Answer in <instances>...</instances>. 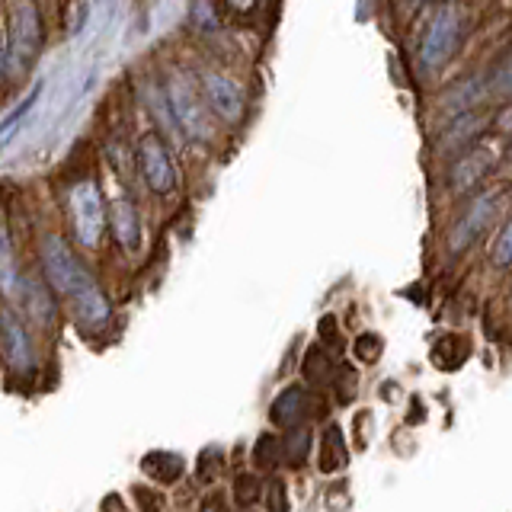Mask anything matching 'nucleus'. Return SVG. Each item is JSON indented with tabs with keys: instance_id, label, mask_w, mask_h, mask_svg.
<instances>
[{
	"instance_id": "obj_1",
	"label": "nucleus",
	"mask_w": 512,
	"mask_h": 512,
	"mask_svg": "<svg viewBox=\"0 0 512 512\" xmlns=\"http://www.w3.org/2000/svg\"><path fill=\"white\" fill-rule=\"evenodd\" d=\"M39 256H42V269H45V279L48 285L55 288L58 295L64 298H74L84 292L87 285H93L96 279L84 269V263L77 260L74 250L64 244L58 234H45L42 237V247H39Z\"/></svg>"
},
{
	"instance_id": "obj_2",
	"label": "nucleus",
	"mask_w": 512,
	"mask_h": 512,
	"mask_svg": "<svg viewBox=\"0 0 512 512\" xmlns=\"http://www.w3.org/2000/svg\"><path fill=\"white\" fill-rule=\"evenodd\" d=\"M167 106L173 112L176 128L192 138V141H208L212 138V119H208V103H202V96L192 90L186 77H170L167 80Z\"/></svg>"
},
{
	"instance_id": "obj_3",
	"label": "nucleus",
	"mask_w": 512,
	"mask_h": 512,
	"mask_svg": "<svg viewBox=\"0 0 512 512\" xmlns=\"http://www.w3.org/2000/svg\"><path fill=\"white\" fill-rule=\"evenodd\" d=\"M106 205H103V192L93 180H80L71 189V228L77 234L80 247H96L106 228Z\"/></svg>"
},
{
	"instance_id": "obj_4",
	"label": "nucleus",
	"mask_w": 512,
	"mask_h": 512,
	"mask_svg": "<svg viewBox=\"0 0 512 512\" xmlns=\"http://www.w3.org/2000/svg\"><path fill=\"white\" fill-rule=\"evenodd\" d=\"M42 48V20H39V10L32 0H20L13 7L10 16V42H7V52H10V68L13 71H23L32 64V58L39 55Z\"/></svg>"
},
{
	"instance_id": "obj_5",
	"label": "nucleus",
	"mask_w": 512,
	"mask_h": 512,
	"mask_svg": "<svg viewBox=\"0 0 512 512\" xmlns=\"http://www.w3.org/2000/svg\"><path fill=\"white\" fill-rule=\"evenodd\" d=\"M458 39H461V13H458V7L448 4L432 16V23L423 36V45H420V64L426 71H439L442 64L455 55Z\"/></svg>"
},
{
	"instance_id": "obj_6",
	"label": "nucleus",
	"mask_w": 512,
	"mask_h": 512,
	"mask_svg": "<svg viewBox=\"0 0 512 512\" xmlns=\"http://www.w3.org/2000/svg\"><path fill=\"white\" fill-rule=\"evenodd\" d=\"M138 170H141V180L148 183V189L157 192V196H167V192L176 189L173 157L167 151L164 138L154 132L138 141Z\"/></svg>"
},
{
	"instance_id": "obj_7",
	"label": "nucleus",
	"mask_w": 512,
	"mask_h": 512,
	"mask_svg": "<svg viewBox=\"0 0 512 512\" xmlns=\"http://www.w3.org/2000/svg\"><path fill=\"white\" fill-rule=\"evenodd\" d=\"M199 84H202V96H205L208 109H212L218 119L231 122V125L244 119V90H240L234 77H228L224 71L205 68L199 74Z\"/></svg>"
},
{
	"instance_id": "obj_8",
	"label": "nucleus",
	"mask_w": 512,
	"mask_h": 512,
	"mask_svg": "<svg viewBox=\"0 0 512 512\" xmlns=\"http://www.w3.org/2000/svg\"><path fill=\"white\" fill-rule=\"evenodd\" d=\"M493 164H496V144H490V141L471 144V148L455 160L452 176H448V180H452V189L464 192V189L477 186L493 170Z\"/></svg>"
},
{
	"instance_id": "obj_9",
	"label": "nucleus",
	"mask_w": 512,
	"mask_h": 512,
	"mask_svg": "<svg viewBox=\"0 0 512 512\" xmlns=\"http://www.w3.org/2000/svg\"><path fill=\"white\" fill-rule=\"evenodd\" d=\"M0 346H4V356H7V362L16 368V372H29V368L36 365L26 324L13 311L0 314Z\"/></svg>"
},
{
	"instance_id": "obj_10",
	"label": "nucleus",
	"mask_w": 512,
	"mask_h": 512,
	"mask_svg": "<svg viewBox=\"0 0 512 512\" xmlns=\"http://www.w3.org/2000/svg\"><path fill=\"white\" fill-rule=\"evenodd\" d=\"M493 212H496V199L493 196H480L471 208L468 215H461L458 224L452 228V234H448V247H452L455 253L464 250L468 244H474V240L487 231V224L493 221Z\"/></svg>"
},
{
	"instance_id": "obj_11",
	"label": "nucleus",
	"mask_w": 512,
	"mask_h": 512,
	"mask_svg": "<svg viewBox=\"0 0 512 512\" xmlns=\"http://www.w3.org/2000/svg\"><path fill=\"white\" fill-rule=\"evenodd\" d=\"M109 228L122 250L135 253L141 247V218L132 199H116L109 205Z\"/></svg>"
},
{
	"instance_id": "obj_12",
	"label": "nucleus",
	"mask_w": 512,
	"mask_h": 512,
	"mask_svg": "<svg viewBox=\"0 0 512 512\" xmlns=\"http://www.w3.org/2000/svg\"><path fill=\"white\" fill-rule=\"evenodd\" d=\"M311 407V394L301 388V384H288V388L272 400L269 407V420L276 426H288V429H298V423L308 416Z\"/></svg>"
},
{
	"instance_id": "obj_13",
	"label": "nucleus",
	"mask_w": 512,
	"mask_h": 512,
	"mask_svg": "<svg viewBox=\"0 0 512 512\" xmlns=\"http://www.w3.org/2000/svg\"><path fill=\"white\" fill-rule=\"evenodd\" d=\"M71 308H74V317L80 320V324L90 327V330L103 327L106 320H109V314H112L109 301H106V295L100 292V285H96V282L87 285L84 292L71 298Z\"/></svg>"
},
{
	"instance_id": "obj_14",
	"label": "nucleus",
	"mask_w": 512,
	"mask_h": 512,
	"mask_svg": "<svg viewBox=\"0 0 512 512\" xmlns=\"http://www.w3.org/2000/svg\"><path fill=\"white\" fill-rule=\"evenodd\" d=\"M349 464V452L343 445V432L336 423H330L324 429V436H320V448H317V468L324 474H333V471H343Z\"/></svg>"
},
{
	"instance_id": "obj_15",
	"label": "nucleus",
	"mask_w": 512,
	"mask_h": 512,
	"mask_svg": "<svg viewBox=\"0 0 512 512\" xmlns=\"http://www.w3.org/2000/svg\"><path fill=\"white\" fill-rule=\"evenodd\" d=\"M141 468L151 480H157V484L170 487V484H176V480L183 477L186 461L180 455H173V452H151V455H144Z\"/></svg>"
},
{
	"instance_id": "obj_16",
	"label": "nucleus",
	"mask_w": 512,
	"mask_h": 512,
	"mask_svg": "<svg viewBox=\"0 0 512 512\" xmlns=\"http://www.w3.org/2000/svg\"><path fill=\"white\" fill-rule=\"evenodd\" d=\"M23 288L26 292H20L23 304H26V314L36 320V324L48 327L55 320V304H52V295L45 292V288L39 282H32V279H23Z\"/></svg>"
},
{
	"instance_id": "obj_17",
	"label": "nucleus",
	"mask_w": 512,
	"mask_h": 512,
	"mask_svg": "<svg viewBox=\"0 0 512 512\" xmlns=\"http://www.w3.org/2000/svg\"><path fill=\"white\" fill-rule=\"evenodd\" d=\"M20 288H23V276H20V269H16L10 237L7 231H0V295L20 298Z\"/></svg>"
},
{
	"instance_id": "obj_18",
	"label": "nucleus",
	"mask_w": 512,
	"mask_h": 512,
	"mask_svg": "<svg viewBox=\"0 0 512 512\" xmlns=\"http://www.w3.org/2000/svg\"><path fill=\"white\" fill-rule=\"evenodd\" d=\"M282 455H285V445L272 436V432H263V436L256 439V445H253V468L263 471V474L276 471L282 464Z\"/></svg>"
},
{
	"instance_id": "obj_19",
	"label": "nucleus",
	"mask_w": 512,
	"mask_h": 512,
	"mask_svg": "<svg viewBox=\"0 0 512 512\" xmlns=\"http://www.w3.org/2000/svg\"><path fill=\"white\" fill-rule=\"evenodd\" d=\"M39 96H42V84H36L29 93H26V100L16 106V109H10L7 116H4V122H0V144H7L13 135H16V128H20L23 122H26V116L32 109H36V103H39Z\"/></svg>"
},
{
	"instance_id": "obj_20",
	"label": "nucleus",
	"mask_w": 512,
	"mask_h": 512,
	"mask_svg": "<svg viewBox=\"0 0 512 512\" xmlns=\"http://www.w3.org/2000/svg\"><path fill=\"white\" fill-rule=\"evenodd\" d=\"M263 493H266L263 477L256 471H244V474L234 477V500L240 506H253L256 500H263Z\"/></svg>"
},
{
	"instance_id": "obj_21",
	"label": "nucleus",
	"mask_w": 512,
	"mask_h": 512,
	"mask_svg": "<svg viewBox=\"0 0 512 512\" xmlns=\"http://www.w3.org/2000/svg\"><path fill=\"white\" fill-rule=\"evenodd\" d=\"M490 263L496 269H512V218L493 237V244H490Z\"/></svg>"
},
{
	"instance_id": "obj_22",
	"label": "nucleus",
	"mask_w": 512,
	"mask_h": 512,
	"mask_svg": "<svg viewBox=\"0 0 512 512\" xmlns=\"http://www.w3.org/2000/svg\"><path fill=\"white\" fill-rule=\"evenodd\" d=\"M263 506H266V512H288L292 509V503H288V484L282 477L269 480V487L263 493Z\"/></svg>"
},
{
	"instance_id": "obj_23",
	"label": "nucleus",
	"mask_w": 512,
	"mask_h": 512,
	"mask_svg": "<svg viewBox=\"0 0 512 512\" xmlns=\"http://www.w3.org/2000/svg\"><path fill=\"white\" fill-rule=\"evenodd\" d=\"M132 500H135L138 512H164V506H167L164 493L154 487H144V484L132 487Z\"/></svg>"
},
{
	"instance_id": "obj_24",
	"label": "nucleus",
	"mask_w": 512,
	"mask_h": 512,
	"mask_svg": "<svg viewBox=\"0 0 512 512\" xmlns=\"http://www.w3.org/2000/svg\"><path fill=\"white\" fill-rule=\"evenodd\" d=\"M221 468H224L221 448H205V452L199 455V480L202 484H212V480L221 474Z\"/></svg>"
},
{
	"instance_id": "obj_25",
	"label": "nucleus",
	"mask_w": 512,
	"mask_h": 512,
	"mask_svg": "<svg viewBox=\"0 0 512 512\" xmlns=\"http://www.w3.org/2000/svg\"><path fill=\"white\" fill-rule=\"evenodd\" d=\"M384 352V340L378 333H362L359 340H356V356L365 362V365H372V362H378V356Z\"/></svg>"
},
{
	"instance_id": "obj_26",
	"label": "nucleus",
	"mask_w": 512,
	"mask_h": 512,
	"mask_svg": "<svg viewBox=\"0 0 512 512\" xmlns=\"http://www.w3.org/2000/svg\"><path fill=\"white\" fill-rule=\"evenodd\" d=\"M308 378L317 384V388L320 384H327V378H330V359H327V352L317 349V346L308 352Z\"/></svg>"
},
{
	"instance_id": "obj_27",
	"label": "nucleus",
	"mask_w": 512,
	"mask_h": 512,
	"mask_svg": "<svg viewBox=\"0 0 512 512\" xmlns=\"http://www.w3.org/2000/svg\"><path fill=\"white\" fill-rule=\"evenodd\" d=\"M308 448H311V436H308V432H298L292 442H285V455L292 464H301L304 455H308Z\"/></svg>"
},
{
	"instance_id": "obj_28",
	"label": "nucleus",
	"mask_w": 512,
	"mask_h": 512,
	"mask_svg": "<svg viewBox=\"0 0 512 512\" xmlns=\"http://www.w3.org/2000/svg\"><path fill=\"white\" fill-rule=\"evenodd\" d=\"M196 512H231V503L221 490H212V493H205V500L199 503Z\"/></svg>"
},
{
	"instance_id": "obj_29",
	"label": "nucleus",
	"mask_w": 512,
	"mask_h": 512,
	"mask_svg": "<svg viewBox=\"0 0 512 512\" xmlns=\"http://www.w3.org/2000/svg\"><path fill=\"white\" fill-rule=\"evenodd\" d=\"M103 512H125L122 509V500H119V493H109L106 500H103Z\"/></svg>"
},
{
	"instance_id": "obj_30",
	"label": "nucleus",
	"mask_w": 512,
	"mask_h": 512,
	"mask_svg": "<svg viewBox=\"0 0 512 512\" xmlns=\"http://www.w3.org/2000/svg\"><path fill=\"white\" fill-rule=\"evenodd\" d=\"M7 64H10V52H7V45H4V39H0V77H4V71H7Z\"/></svg>"
},
{
	"instance_id": "obj_31",
	"label": "nucleus",
	"mask_w": 512,
	"mask_h": 512,
	"mask_svg": "<svg viewBox=\"0 0 512 512\" xmlns=\"http://www.w3.org/2000/svg\"><path fill=\"white\" fill-rule=\"evenodd\" d=\"M231 4H234L237 10H250V7L256 4V0H231Z\"/></svg>"
}]
</instances>
